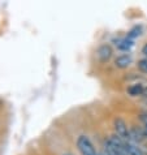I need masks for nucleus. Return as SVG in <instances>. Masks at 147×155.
<instances>
[{"label": "nucleus", "instance_id": "f257e3e1", "mask_svg": "<svg viewBox=\"0 0 147 155\" xmlns=\"http://www.w3.org/2000/svg\"><path fill=\"white\" fill-rule=\"evenodd\" d=\"M104 151L108 155H126L125 151V142L121 141L117 136L108 137L104 142Z\"/></svg>", "mask_w": 147, "mask_h": 155}, {"label": "nucleus", "instance_id": "f03ea898", "mask_svg": "<svg viewBox=\"0 0 147 155\" xmlns=\"http://www.w3.org/2000/svg\"><path fill=\"white\" fill-rule=\"evenodd\" d=\"M113 129H115V136H117L121 141L130 142V128L128 127V124L124 119L116 117L113 120Z\"/></svg>", "mask_w": 147, "mask_h": 155}, {"label": "nucleus", "instance_id": "7ed1b4c3", "mask_svg": "<svg viewBox=\"0 0 147 155\" xmlns=\"http://www.w3.org/2000/svg\"><path fill=\"white\" fill-rule=\"evenodd\" d=\"M77 147H78L81 155H99L91 140L85 134H82L77 138Z\"/></svg>", "mask_w": 147, "mask_h": 155}, {"label": "nucleus", "instance_id": "20e7f679", "mask_svg": "<svg viewBox=\"0 0 147 155\" xmlns=\"http://www.w3.org/2000/svg\"><path fill=\"white\" fill-rule=\"evenodd\" d=\"M112 54H113V51H112V47L109 45H102V46H99L96 50V58L99 59V61H102V63L108 61V60L112 58Z\"/></svg>", "mask_w": 147, "mask_h": 155}, {"label": "nucleus", "instance_id": "39448f33", "mask_svg": "<svg viewBox=\"0 0 147 155\" xmlns=\"http://www.w3.org/2000/svg\"><path fill=\"white\" fill-rule=\"evenodd\" d=\"M115 46L117 47V50L128 52V51H130V48L134 46V41L130 39V38H128V37H121V38H117V39L115 41Z\"/></svg>", "mask_w": 147, "mask_h": 155}, {"label": "nucleus", "instance_id": "423d86ee", "mask_svg": "<svg viewBox=\"0 0 147 155\" xmlns=\"http://www.w3.org/2000/svg\"><path fill=\"white\" fill-rule=\"evenodd\" d=\"M130 64H132V56L128 54L119 55V56L115 59V65L120 68V69H125V68H128Z\"/></svg>", "mask_w": 147, "mask_h": 155}, {"label": "nucleus", "instance_id": "0eeeda50", "mask_svg": "<svg viewBox=\"0 0 147 155\" xmlns=\"http://www.w3.org/2000/svg\"><path fill=\"white\" fill-rule=\"evenodd\" d=\"M125 151H126V155H146L141 146L133 142H125Z\"/></svg>", "mask_w": 147, "mask_h": 155}, {"label": "nucleus", "instance_id": "6e6552de", "mask_svg": "<svg viewBox=\"0 0 147 155\" xmlns=\"http://www.w3.org/2000/svg\"><path fill=\"white\" fill-rule=\"evenodd\" d=\"M146 91L145 86L141 85V84H133L128 87V94L132 97H138V95H142Z\"/></svg>", "mask_w": 147, "mask_h": 155}, {"label": "nucleus", "instance_id": "1a4fd4ad", "mask_svg": "<svg viewBox=\"0 0 147 155\" xmlns=\"http://www.w3.org/2000/svg\"><path fill=\"white\" fill-rule=\"evenodd\" d=\"M141 30H142V29H141V26H134V28L130 30V31L128 33V35H126V37L134 41L137 37H139V35H141Z\"/></svg>", "mask_w": 147, "mask_h": 155}, {"label": "nucleus", "instance_id": "9d476101", "mask_svg": "<svg viewBox=\"0 0 147 155\" xmlns=\"http://www.w3.org/2000/svg\"><path fill=\"white\" fill-rule=\"evenodd\" d=\"M137 67H138V69H139L142 73H145V74H147V59H146V58L141 59V60H138Z\"/></svg>", "mask_w": 147, "mask_h": 155}, {"label": "nucleus", "instance_id": "9b49d317", "mask_svg": "<svg viewBox=\"0 0 147 155\" xmlns=\"http://www.w3.org/2000/svg\"><path fill=\"white\" fill-rule=\"evenodd\" d=\"M139 120H141L142 125H147V112H146V111H145V112H141Z\"/></svg>", "mask_w": 147, "mask_h": 155}, {"label": "nucleus", "instance_id": "f8f14e48", "mask_svg": "<svg viewBox=\"0 0 147 155\" xmlns=\"http://www.w3.org/2000/svg\"><path fill=\"white\" fill-rule=\"evenodd\" d=\"M142 54H143V56L147 59V43H145L143 47H142Z\"/></svg>", "mask_w": 147, "mask_h": 155}, {"label": "nucleus", "instance_id": "ddd939ff", "mask_svg": "<svg viewBox=\"0 0 147 155\" xmlns=\"http://www.w3.org/2000/svg\"><path fill=\"white\" fill-rule=\"evenodd\" d=\"M142 128H143V130L146 133V136H147V125H142Z\"/></svg>", "mask_w": 147, "mask_h": 155}, {"label": "nucleus", "instance_id": "4468645a", "mask_svg": "<svg viewBox=\"0 0 147 155\" xmlns=\"http://www.w3.org/2000/svg\"><path fill=\"white\" fill-rule=\"evenodd\" d=\"M100 155H108V154H107V153H106V151H103V153H102V154H100Z\"/></svg>", "mask_w": 147, "mask_h": 155}]
</instances>
